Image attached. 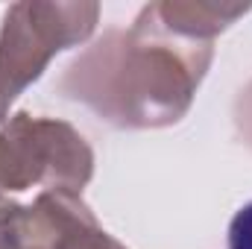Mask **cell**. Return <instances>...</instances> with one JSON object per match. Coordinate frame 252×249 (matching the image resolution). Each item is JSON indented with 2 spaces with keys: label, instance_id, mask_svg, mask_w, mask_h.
I'll list each match as a JSON object with an SVG mask.
<instances>
[{
  "label": "cell",
  "instance_id": "1",
  "mask_svg": "<svg viewBox=\"0 0 252 249\" xmlns=\"http://www.w3.org/2000/svg\"><path fill=\"white\" fill-rule=\"evenodd\" d=\"M214 59V41H196L161 24L153 3L129 30H109L64 67L59 91L121 129H161L188 115Z\"/></svg>",
  "mask_w": 252,
  "mask_h": 249
},
{
  "label": "cell",
  "instance_id": "2",
  "mask_svg": "<svg viewBox=\"0 0 252 249\" xmlns=\"http://www.w3.org/2000/svg\"><path fill=\"white\" fill-rule=\"evenodd\" d=\"M100 3L85 0H24L12 3L0 27V124L12 103L44 73L53 56L91 38Z\"/></svg>",
  "mask_w": 252,
  "mask_h": 249
},
{
  "label": "cell",
  "instance_id": "3",
  "mask_svg": "<svg viewBox=\"0 0 252 249\" xmlns=\"http://www.w3.org/2000/svg\"><path fill=\"white\" fill-rule=\"evenodd\" d=\"M3 176L9 190H70L79 193L94 176L88 141L64 121L18 112L0 129Z\"/></svg>",
  "mask_w": 252,
  "mask_h": 249
},
{
  "label": "cell",
  "instance_id": "4",
  "mask_svg": "<svg viewBox=\"0 0 252 249\" xmlns=\"http://www.w3.org/2000/svg\"><path fill=\"white\" fill-rule=\"evenodd\" d=\"M30 211L44 249H126L97 223L79 193L41 190Z\"/></svg>",
  "mask_w": 252,
  "mask_h": 249
},
{
  "label": "cell",
  "instance_id": "5",
  "mask_svg": "<svg viewBox=\"0 0 252 249\" xmlns=\"http://www.w3.org/2000/svg\"><path fill=\"white\" fill-rule=\"evenodd\" d=\"M161 24L179 35L196 41H214L217 32L232 27L241 15H247L252 3H205V0H161L153 3Z\"/></svg>",
  "mask_w": 252,
  "mask_h": 249
},
{
  "label": "cell",
  "instance_id": "6",
  "mask_svg": "<svg viewBox=\"0 0 252 249\" xmlns=\"http://www.w3.org/2000/svg\"><path fill=\"white\" fill-rule=\"evenodd\" d=\"M0 249H44L30 205H21L15 199L0 202Z\"/></svg>",
  "mask_w": 252,
  "mask_h": 249
},
{
  "label": "cell",
  "instance_id": "7",
  "mask_svg": "<svg viewBox=\"0 0 252 249\" xmlns=\"http://www.w3.org/2000/svg\"><path fill=\"white\" fill-rule=\"evenodd\" d=\"M229 249H252V202L238 208L229 223Z\"/></svg>",
  "mask_w": 252,
  "mask_h": 249
},
{
  "label": "cell",
  "instance_id": "8",
  "mask_svg": "<svg viewBox=\"0 0 252 249\" xmlns=\"http://www.w3.org/2000/svg\"><path fill=\"white\" fill-rule=\"evenodd\" d=\"M235 126H238L244 144L252 150V82L247 88H241V94L235 100Z\"/></svg>",
  "mask_w": 252,
  "mask_h": 249
},
{
  "label": "cell",
  "instance_id": "9",
  "mask_svg": "<svg viewBox=\"0 0 252 249\" xmlns=\"http://www.w3.org/2000/svg\"><path fill=\"white\" fill-rule=\"evenodd\" d=\"M6 199V176H3V150H0V202Z\"/></svg>",
  "mask_w": 252,
  "mask_h": 249
}]
</instances>
